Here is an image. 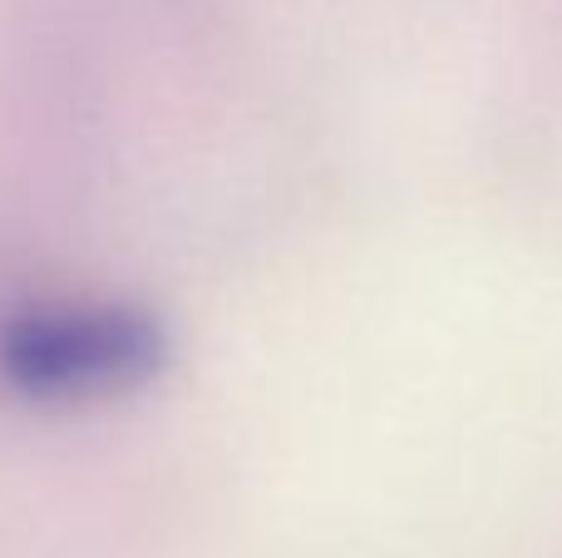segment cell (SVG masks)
<instances>
[{
    "instance_id": "1",
    "label": "cell",
    "mask_w": 562,
    "mask_h": 558,
    "mask_svg": "<svg viewBox=\"0 0 562 558\" xmlns=\"http://www.w3.org/2000/svg\"><path fill=\"white\" fill-rule=\"evenodd\" d=\"M158 326L124 306H30L0 326V376L25 401H94L158 366Z\"/></svg>"
}]
</instances>
